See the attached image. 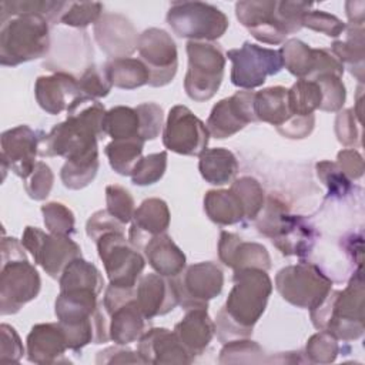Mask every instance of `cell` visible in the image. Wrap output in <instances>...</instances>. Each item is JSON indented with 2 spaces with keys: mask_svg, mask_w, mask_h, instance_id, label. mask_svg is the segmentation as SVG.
I'll return each mask as SVG.
<instances>
[{
  "mask_svg": "<svg viewBox=\"0 0 365 365\" xmlns=\"http://www.w3.org/2000/svg\"><path fill=\"white\" fill-rule=\"evenodd\" d=\"M234 287L217 314L215 332L221 342L248 338L267 308L272 281L261 268L234 271Z\"/></svg>",
  "mask_w": 365,
  "mask_h": 365,
  "instance_id": "obj_1",
  "label": "cell"
},
{
  "mask_svg": "<svg viewBox=\"0 0 365 365\" xmlns=\"http://www.w3.org/2000/svg\"><path fill=\"white\" fill-rule=\"evenodd\" d=\"M106 113L98 100L78 97L67 108V118L43 137L38 154L73 160L97 153V141L106 135L103 125Z\"/></svg>",
  "mask_w": 365,
  "mask_h": 365,
  "instance_id": "obj_2",
  "label": "cell"
},
{
  "mask_svg": "<svg viewBox=\"0 0 365 365\" xmlns=\"http://www.w3.org/2000/svg\"><path fill=\"white\" fill-rule=\"evenodd\" d=\"M364 295V275L359 267L344 291L331 289L327 298L311 309L314 327L346 342L361 338L365 329Z\"/></svg>",
  "mask_w": 365,
  "mask_h": 365,
  "instance_id": "obj_3",
  "label": "cell"
},
{
  "mask_svg": "<svg viewBox=\"0 0 365 365\" xmlns=\"http://www.w3.org/2000/svg\"><path fill=\"white\" fill-rule=\"evenodd\" d=\"M257 230L268 237L284 255L304 258L312 251L318 232L301 215H291L288 205L278 197L269 195L255 218Z\"/></svg>",
  "mask_w": 365,
  "mask_h": 365,
  "instance_id": "obj_4",
  "label": "cell"
},
{
  "mask_svg": "<svg viewBox=\"0 0 365 365\" xmlns=\"http://www.w3.org/2000/svg\"><path fill=\"white\" fill-rule=\"evenodd\" d=\"M41 287V279L33 264L29 262L24 247L13 237L1 240L0 271V314H16L34 299Z\"/></svg>",
  "mask_w": 365,
  "mask_h": 365,
  "instance_id": "obj_5",
  "label": "cell"
},
{
  "mask_svg": "<svg viewBox=\"0 0 365 365\" xmlns=\"http://www.w3.org/2000/svg\"><path fill=\"white\" fill-rule=\"evenodd\" d=\"M0 30V63L14 67L40 57L50 51L48 20L40 14L24 13L9 17Z\"/></svg>",
  "mask_w": 365,
  "mask_h": 365,
  "instance_id": "obj_6",
  "label": "cell"
},
{
  "mask_svg": "<svg viewBox=\"0 0 365 365\" xmlns=\"http://www.w3.org/2000/svg\"><path fill=\"white\" fill-rule=\"evenodd\" d=\"M187 54L185 93L194 101H207L215 96L224 78L225 56L222 48L211 41H188Z\"/></svg>",
  "mask_w": 365,
  "mask_h": 365,
  "instance_id": "obj_7",
  "label": "cell"
},
{
  "mask_svg": "<svg viewBox=\"0 0 365 365\" xmlns=\"http://www.w3.org/2000/svg\"><path fill=\"white\" fill-rule=\"evenodd\" d=\"M167 23L190 41H214L228 29V17L218 7L202 1H175L167 11Z\"/></svg>",
  "mask_w": 365,
  "mask_h": 365,
  "instance_id": "obj_8",
  "label": "cell"
},
{
  "mask_svg": "<svg viewBox=\"0 0 365 365\" xmlns=\"http://www.w3.org/2000/svg\"><path fill=\"white\" fill-rule=\"evenodd\" d=\"M275 288L287 302L311 311L327 298L332 289V281L318 265L298 262L277 272Z\"/></svg>",
  "mask_w": 365,
  "mask_h": 365,
  "instance_id": "obj_9",
  "label": "cell"
},
{
  "mask_svg": "<svg viewBox=\"0 0 365 365\" xmlns=\"http://www.w3.org/2000/svg\"><path fill=\"white\" fill-rule=\"evenodd\" d=\"M96 244L110 284L134 288L145 267V259L124 237V232H107Z\"/></svg>",
  "mask_w": 365,
  "mask_h": 365,
  "instance_id": "obj_10",
  "label": "cell"
},
{
  "mask_svg": "<svg viewBox=\"0 0 365 365\" xmlns=\"http://www.w3.org/2000/svg\"><path fill=\"white\" fill-rule=\"evenodd\" d=\"M227 57L232 63L231 83L244 90L262 86L267 77L278 74L284 67L279 50L250 41H245L240 48L230 50Z\"/></svg>",
  "mask_w": 365,
  "mask_h": 365,
  "instance_id": "obj_11",
  "label": "cell"
},
{
  "mask_svg": "<svg viewBox=\"0 0 365 365\" xmlns=\"http://www.w3.org/2000/svg\"><path fill=\"white\" fill-rule=\"evenodd\" d=\"M178 304L184 309L208 308V301L221 294L222 269L211 261L192 264L171 278Z\"/></svg>",
  "mask_w": 365,
  "mask_h": 365,
  "instance_id": "obj_12",
  "label": "cell"
},
{
  "mask_svg": "<svg viewBox=\"0 0 365 365\" xmlns=\"http://www.w3.org/2000/svg\"><path fill=\"white\" fill-rule=\"evenodd\" d=\"M21 244L30 251L34 262L56 279L73 259L81 257L78 244L70 235L46 234L36 227H26Z\"/></svg>",
  "mask_w": 365,
  "mask_h": 365,
  "instance_id": "obj_13",
  "label": "cell"
},
{
  "mask_svg": "<svg viewBox=\"0 0 365 365\" xmlns=\"http://www.w3.org/2000/svg\"><path fill=\"white\" fill-rule=\"evenodd\" d=\"M140 60L150 71L148 84L163 87L173 81L178 68V53L173 37L163 29L151 27L138 37Z\"/></svg>",
  "mask_w": 365,
  "mask_h": 365,
  "instance_id": "obj_14",
  "label": "cell"
},
{
  "mask_svg": "<svg viewBox=\"0 0 365 365\" xmlns=\"http://www.w3.org/2000/svg\"><path fill=\"white\" fill-rule=\"evenodd\" d=\"M210 133L207 125L185 106H174L167 117L163 144L182 155H200L207 150Z\"/></svg>",
  "mask_w": 365,
  "mask_h": 365,
  "instance_id": "obj_15",
  "label": "cell"
},
{
  "mask_svg": "<svg viewBox=\"0 0 365 365\" xmlns=\"http://www.w3.org/2000/svg\"><path fill=\"white\" fill-rule=\"evenodd\" d=\"M44 134L29 125H17L1 134V165L3 177L10 168L17 177L26 180L34 165Z\"/></svg>",
  "mask_w": 365,
  "mask_h": 365,
  "instance_id": "obj_16",
  "label": "cell"
},
{
  "mask_svg": "<svg viewBox=\"0 0 365 365\" xmlns=\"http://www.w3.org/2000/svg\"><path fill=\"white\" fill-rule=\"evenodd\" d=\"M254 91L241 90L228 98L220 100L207 120L210 135L228 138L242 130L247 124L257 121L254 114Z\"/></svg>",
  "mask_w": 365,
  "mask_h": 365,
  "instance_id": "obj_17",
  "label": "cell"
},
{
  "mask_svg": "<svg viewBox=\"0 0 365 365\" xmlns=\"http://www.w3.org/2000/svg\"><path fill=\"white\" fill-rule=\"evenodd\" d=\"M235 14L240 23L258 41L267 44H279L288 36L285 27L277 16V1H238L235 4Z\"/></svg>",
  "mask_w": 365,
  "mask_h": 365,
  "instance_id": "obj_18",
  "label": "cell"
},
{
  "mask_svg": "<svg viewBox=\"0 0 365 365\" xmlns=\"http://www.w3.org/2000/svg\"><path fill=\"white\" fill-rule=\"evenodd\" d=\"M138 37L133 23L118 13H103L94 24V38L111 60L131 56L137 50Z\"/></svg>",
  "mask_w": 365,
  "mask_h": 365,
  "instance_id": "obj_19",
  "label": "cell"
},
{
  "mask_svg": "<svg viewBox=\"0 0 365 365\" xmlns=\"http://www.w3.org/2000/svg\"><path fill=\"white\" fill-rule=\"evenodd\" d=\"M137 352L143 364H191L194 361L175 332L167 328L147 329L138 339Z\"/></svg>",
  "mask_w": 365,
  "mask_h": 365,
  "instance_id": "obj_20",
  "label": "cell"
},
{
  "mask_svg": "<svg viewBox=\"0 0 365 365\" xmlns=\"http://www.w3.org/2000/svg\"><path fill=\"white\" fill-rule=\"evenodd\" d=\"M34 94L38 106L48 114H60L83 97L78 78L68 71H56L51 76H41L36 80Z\"/></svg>",
  "mask_w": 365,
  "mask_h": 365,
  "instance_id": "obj_21",
  "label": "cell"
},
{
  "mask_svg": "<svg viewBox=\"0 0 365 365\" xmlns=\"http://www.w3.org/2000/svg\"><path fill=\"white\" fill-rule=\"evenodd\" d=\"M220 261L234 271L245 268H271V257L267 248L258 242H250L240 238L237 234L221 231L218 241Z\"/></svg>",
  "mask_w": 365,
  "mask_h": 365,
  "instance_id": "obj_22",
  "label": "cell"
},
{
  "mask_svg": "<svg viewBox=\"0 0 365 365\" xmlns=\"http://www.w3.org/2000/svg\"><path fill=\"white\" fill-rule=\"evenodd\" d=\"M135 299L147 319L165 315L178 305L173 281L160 274H145L135 285Z\"/></svg>",
  "mask_w": 365,
  "mask_h": 365,
  "instance_id": "obj_23",
  "label": "cell"
},
{
  "mask_svg": "<svg viewBox=\"0 0 365 365\" xmlns=\"http://www.w3.org/2000/svg\"><path fill=\"white\" fill-rule=\"evenodd\" d=\"M170 225V210L160 198L144 200L134 211L128 241L135 250H143L154 235L164 234Z\"/></svg>",
  "mask_w": 365,
  "mask_h": 365,
  "instance_id": "obj_24",
  "label": "cell"
},
{
  "mask_svg": "<svg viewBox=\"0 0 365 365\" xmlns=\"http://www.w3.org/2000/svg\"><path fill=\"white\" fill-rule=\"evenodd\" d=\"M27 359L34 364H60L68 362L64 359V352L68 349L66 335L58 322L37 324L27 335Z\"/></svg>",
  "mask_w": 365,
  "mask_h": 365,
  "instance_id": "obj_25",
  "label": "cell"
},
{
  "mask_svg": "<svg viewBox=\"0 0 365 365\" xmlns=\"http://www.w3.org/2000/svg\"><path fill=\"white\" fill-rule=\"evenodd\" d=\"M175 335L187 351L195 356L204 352L215 334V324L207 308H192L174 328Z\"/></svg>",
  "mask_w": 365,
  "mask_h": 365,
  "instance_id": "obj_26",
  "label": "cell"
},
{
  "mask_svg": "<svg viewBox=\"0 0 365 365\" xmlns=\"http://www.w3.org/2000/svg\"><path fill=\"white\" fill-rule=\"evenodd\" d=\"M108 334L117 345H128L141 338L145 329V317L134 298H130L114 308L110 314Z\"/></svg>",
  "mask_w": 365,
  "mask_h": 365,
  "instance_id": "obj_27",
  "label": "cell"
},
{
  "mask_svg": "<svg viewBox=\"0 0 365 365\" xmlns=\"http://www.w3.org/2000/svg\"><path fill=\"white\" fill-rule=\"evenodd\" d=\"M150 267L163 277H177L185 268V255L170 235H154L143 248Z\"/></svg>",
  "mask_w": 365,
  "mask_h": 365,
  "instance_id": "obj_28",
  "label": "cell"
},
{
  "mask_svg": "<svg viewBox=\"0 0 365 365\" xmlns=\"http://www.w3.org/2000/svg\"><path fill=\"white\" fill-rule=\"evenodd\" d=\"M254 114L257 121H264L275 127L287 123L292 113L288 103V88L275 86L254 94Z\"/></svg>",
  "mask_w": 365,
  "mask_h": 365,
  "instance_id": "obj_29",
  "label": "cell"
},
{
  "mask_svg": "<svg viewBox=\"0 0 365 365\" xmlns=\"http://www.w3.org/2000/svg\"><path fill=\"white\" fill-rule=\"evenodd\" d=\"M198 157V170L201 177L210 184H228L238 173V161L227 148L204 150Z\"/></svg>",
  "mask_w": 365,
  "mask_h": 365,
  "instance_id": "obj_30",
  "label": "cell"
},
{
  "mask_svg": "<svg viewBox=\"0 0 365 365\" xmlns=\"http://www.w3.org/2000/svg\"><path fill=\"white\" fill-rule=\"evenodd\" d=\"M204 210L218 225H232L245 220L242 202L231 188L208 191L204 197Z\"/></svg>",
  "mask_w": 365,
  "mask_h": 365,
  "instance_id": "obj_31",
  "label": "cell"
},
{
  "mask_svg": "<svg viewBox=\"0 0 365 365\" xmlns=\"http://www.w3.org/2000/svg\"><path fill=\"white\" fill-rule=\"evenodd\" d=\"M346 40L334 41L331 46L332 54L341 61L344 68L346 67L352 76L364 83V26H346Z\"/></svg>",
  "mask_w": 365,
  "mask_h": 365,
  "instance_id": "obj_32",
  "label": "cell"
},
{
  "mask_svg": "<svg viewBox=\"0 0 365 365\" xmlns=\"http://www.w3.org/2000/svg\"><path fill=\"white\" fill-rule=\"evenodd\" d=\"M282 64L298 78L312 80L318 67L319 48H312L298 38H289L279 48Z\"/></svg>",
  "mask_w": 365,
  "mask_h": 365,
  "instance_id": "obj_33",
  "label": "cell"
},
{
  "mask_svg": "<svg viewBox=\"0 0 365 365\" xmlns=\"http://www.w3.org/2000/svg\"><path fill=\"white\" fill-rule=\"evenodd\" d=\"M103 67L111 84L123 90H134L150 81V71L140 58H113Z\"/></svg>",
  "mask_w": 365,
  "mask_h": 365,
  "instance_id": "obj_34",
  "label": "cell"
},
{
  "mask_svg": "<svg viewBox=\"0 0 365 365\" xmlns=\"http://www.w3.org/2000/svg\"><path fill=\"white\" fill-rule=\"evenodd\" d=\"M60 291L68 289H90L96 294H100L104 287V279L98 268L78 257L73 259L61 272L60 278Z\"/></svg>",
  "mask_w": 365,
  "mask_h": 365,
  "instance_id": "obj_35",
  "label": "cell"
},
{
  "mask_svg": "<svg viewBox=\"0 0 365 365\" xmlns=\"http://www.w3.org/2000/svg\"><path fill=\"white\" fill-rule=\"evenodd\" d=\"M143 138H125V140H113L106 145V155L111 168L120 175H131L138 161L143 158L144 148Z\"/></svg>",
  "mask_w": 365,
  "mask_h": 365,
  "instance_id": "obj_36",
  "label": "cell"
},
{
  "mask_svg": "<svg viewBox=\"0 0 365 365\" xmlns=\"http://www.w3.org/2000/svg\"><path fill=\"white\" fill-rule=\"evenodd\" d=\"M70 1H48V0H11L0 3V21L24 13H34L46 17L48 23H58L67 10Z\"/></svg>",
  "mask_w": 365,
  "mask_h": 365,
  "instance_id": "obj_37",
  "label": "cell"
},
{
  "mask_svg": "<svg viewBox=\"0 0 365 365\" xmlns=\"http://www.w3.org/2000/svg\"><path fill=\"white\" fill-rule=\"evenodd\" d=\"M104 133L113 140L138 138L140 121L135 108L117 106L110 108L104 115ZM141 138V137H140Z\"/></svg>",
  "mask_w": 365,
  "mask_h": 365,
  "instance_id": "obj_38",
  "label": "cell"
},
{
  "mask_svg": "<svg viewBox=\"0 0 365 365\" xmlns=\"http://www.w3.org/2000/svg\"><path fill=\"white\" fill-rule=\"evenodd\" d=\"M98 165V151L86 157L67 160L60 171L64 187L70 190H81L87 187L96 178Z\"/></svg>",
  "mask_w": 365,
  "mask_h": 365,
  "instance_id": "obj_39",
  "label": "cell"
},
{
  "mask_svg": "<svg viewBox=\"0 0 365 365\" xmlns=\"http://www.w3.org/2000/svg\"><path fill=\"white\" fill-rule=\"evenodd\" d=\"M322 93L317 81L299 78L288 90V103L292 115H311L321 107Z\"/></svg>",
  "mask_w": 365,
  "mask_h": 365,
  "instance_id": "obj_40",
  "label": "cell"
},
{
  "mask_svg": "<svg viewBox=\"0 0 365 365\" xmlns=\"http://www.w3.org/2000/svg\"><path fill=\"white\" fill-rule=\"evenodd\" d=\"M245 211V220H255L265 204V192L261 184L252 177H241L231 184Z\"/></svg>",
  "mask_w": 365,
  "mask_h": 365,
  "instance_id": "obj_41",
  "label": "cell"
},
{
  "mask_svg": "<svg viewBox=\"0 0 365 365\" xmlns=\"http://www.w3.org/2000/svg\"><path fill=\"white\" fill-rule=\"evenodd\" d=\"M262 361V348L247 338L225 342L218 359L220 364H259Z\"/></svg>",
  "mask_w": 365,
  "mask_h": 365,
  "instance_id": "obj_42",
  "label": "cell"
},
{
  "mask_svg": "<svg viewBox=\"0 0 365 365\" xmlns=\"http://www.w3.org/2000/svg\"><path fill=\"white\" fill-rule=\"evenodd\" d=\"M338 354H339L338 339L327 331H319L314 334L305 345L307 361L312 364L334 362Z\"/></svg>",
  "mask_w": 365,
  "mask_h": 365,
  "instance_id": "obj_43",
  "label": "cell"
},
{
  "mask_svg": "<svg viewBox=\"0 0 365 365\" xmlns=\"http://www.w3.org/2000/svg\"><path fill=\"white\" fill-rule=\"evenodd\" d=\"M341 78L342 77L331 73L319 74L314 78V81L318 83L322 93V101H321L319 110L339 111L342 108L346 98V91Z\"/></svg>",
  "mask_w": 365,
  "mask_h": 365,
  "instance_id": "obj_44",
  "label": "cell"
},
{
  "mask_svg": "<svg viewBox=\"0 0 365 365\" xmlns=\"http://www.w3.org/2000/svg\"><path fill=\"white\" fill-rule=\"evenodd\" d=\"M167 168V153L160 151L143 157L131 173V181L135 185H151L161 180Z\"/></svg>",
  "mask_w": 365,
  "mask_h": 365,
  "instance_id": "obj_45",
  "label": "cell"
},
{
  "mask_svg": "<svg viewBox=\"0 0 365 365\" xmlns=\"http://www.w3.org/2000/svg\"><path fill=\"white\" fill-rule=\"evenodd\" d=\"M44 225L50 234L71 235L74 230V214L61 202H47L41 205Z\"/></svg>",
  "mask_w": 365,
  "mask_h": 365,
  "instance_id": "obj_46",
  "label": "cell"
},
{
  "mask_svg": "<svg viewBox=\"0 0 365 365\" xmlns=\"http://www.w3.org/2000/svg\"><path fill=\"white\" fill-rule=\"evenodd\" d=\"M103 14V4L96 1H70L67 10L61 16L60 23L74 27V29H84L88 24H96V21Z\"/></svg>",
  "mask_w": 365,
  "mask_h": 365,
  "instance_id": "obj_47",
  "label": "cell"
},
{
  "mask_svg": "<svg viewBox=\"0 0 365 365\" xmlns=\"http://www.w3.org/2000/svg\"><path fill=\"white\" fill-rule=\"evenodd\" d=\"M78 87L84 97L96 100L106 97L110 93L113 84L108 80V76L103 66L91 64L80 76Z\"/></svg>",
  "mask_w": 365,
  "mask_h": 365,
  "instance_id": "obj_48",
  "label": "cell"
},
{
  "mask_svg": "<svg viewBox=\"0 0 365 365\" xmlns=\"http://www.w3.org/2000/svg\"><path fill=\"white\" fill-rule=\"evenodd\" d=\"M106 202L107 211L115 217L120 222L127 224L133 220L134 215V200L128 190L121 185L111 184L106 188Z\"/></svg>",
  "mask_w": 365,
  "mask_h": 365,
  "instance_id": "obj_49",
  "label": "cell"
},
{
  "mask_svg": "<svg viewBox=\"0 0 365 365\" xmlns=\"http://www.w3.org/2000/svg\"><path fill=\"white\" fill-rule=\"evenodd\" d=\"M317 174L324 185H327L329 197H344L352 188L351 180L341 171L336 163L327 160L317 163Z\"/></svg>",
  "mask_w": 365,
  "mask_h": 365,
  "instance_id": "obj_50",
  "label": "cell"
},
{
  "mask_svg": "<svg viewBox=\"0 0 365 365\" xmlns=\"http://www.w3.org/2000/svg\"><path fill=\"white\" fill-rule=\"evenodd\" d=\"M302 27H308L314 31L324 33L329 37H338L345 31L346 24L336 16L329 14L327 11L308 10L302 16Z\"/></svg>",
  "mask_w": 365,
  "mask_h": 365,
  "instance_id": "obj_51",
  "label": "cell"
},
{
  "mask_svg": "<svg viewBox=\"0 0 365 365\" xmlns=\"http://www.w3.org/2000/svg\"><path fill=\"white\" fill-rule=\"evenodd\" d=\"M140 121V137L147 140H154L160 135L164 121L163 108L155 103H143L135 107Z\"/></svg>",
  "mask_w": 365,
  "mask_h": 365,
  "instance_id": "obj_52",
  "label": "cell"
},
{
  "mask_svg": "<svg viewBox=\"0 0 365 365\" xmlns=\"http://www.w3.org/2000/svg\"><path fill=\"white\" fill-rule=\"evenodd\" d=\"M54 182V174L51 168L43 163L37 161L31 174L24 180V188L30 198L33 200H44L48 197Z\"/></svg>",
  "mask_w": 365,
  "mask_h": 365,
  "instance_id": "obj_53",
  "label": "cell"
},
{
  "mask_svg": "<svg viewBox=\"0 0 365 365\" xmlns=\"http://www.w3.org/2000/svg\"><path fill=\"white\" fill-rule=\"evenodd\" d=\"M124 227L125 224L120 222L107 210H100L88 218L86 224V232L94 242H97V240L107 232H124Z\"/></svg>",
  "mask_w": 365,
  "mask_h": 365,
  "instance_id": "obj_54",
  "label": "cell"
},
{
  "mask_svg": "<svg viewBox=\"0 0 365 365\" xmlns=\"http://www.w3.org/2000/svg\"><path fill=\"white\" fill-rule=\"evenodd\" d=\"M335 134L338 141L346 147L359 144V133L354 108L341 110L335 118Z\"/></svg>",
  "mask_w": 365,
  "mask_h": 365,
  "instance_id": "obj_55",
  "label": "cell"
},
{
  "mask_svg": "<svg viewBox=\"0 0 365 365\" xmlns=\"http://www.w3.org/2000/svg\"><path fill=\"white\" fill-rule=\"evenodd\" d=\"M1 342H0V361L1 362H19L24 354V346L16 329L7 324L0 325Z\"/></svg>",
  "mask_w": 365,
  "mask_h": 365,
  "instance_id": "obj_56",
  "label": "cell"
},
{
  "mask_svg": "<svg viewBox=\"0 0 365 365\" xmlns=\"http://www.w3.org/2000/svg\"><path fill=\"white\" fill-rule=\"evenodd\" d=\"M315 125V115H292L287 123L277 127V131L287 138H305L308 137Z\"/></svg>",
  "mask_w": 365,
  "mask_h": 365,
  "instance_id": "obj_57",
  "label": "cell"
},
{
  "mask_svg": "<svg viewBox=\"0 0 365 365\" xmlns=\"http://www.w3.org/2000/svg\"><path fill=\"white\" fill-rule=\"evenodd\" d=\"M336 165L349 180H358L364 174V158L354 148H345L336 155Z\"/></svg>",
  "mask_w": 365,
  "mask_h": 365,
  "instance_id": "obj_58",
  "label": "cell"
},
{
  "mask_svg": "<svg viewBox=\"0 0 365 365\" xmlns=\"http://www.w3.org/2000/svg\"><path fill=\"white\" fill-rule=\"evenodd\" d=\"M97 364H125V362H140L143 364L138 352L130 349H123L118 346H110L104 351H100L96 358Z\"/></svg>",
  "mask_w": 365,
  "mask_h": 365,
  "instance_id": "obj_59",
  "label": "cell"
}]
</instances>
